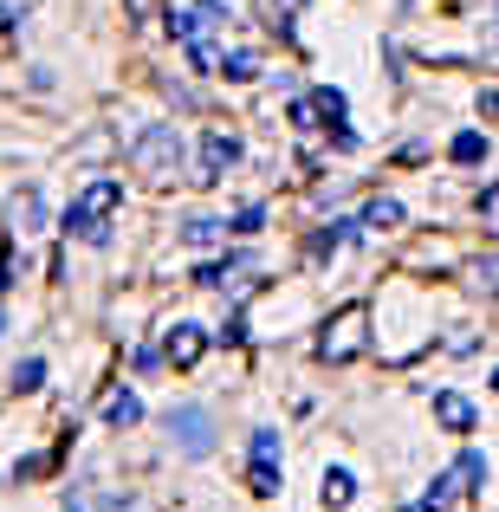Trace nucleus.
<instances>
[{"label": "nucleus", "instance_id": "obj_1", "mask_svg": "<svg viewBox=\"0 0 499 512\" xmlns=\"http://www.w3.org/2000/svg\"><path fill=\"white\" fill-rule=\"evenodd\" d=\"M130 163H137L143 182H175V169L188 163V143L175 124H150L137 130V143H130Z\"/></svg>", "mask_w": 499, "mask_h": 512}, {"label": "nucleus", "instance_id": "obj_2", "mask_svg": "<svg viewBox=\"0 0 499 512\" xmlns=\"http://www.w3.org/2000/svg\"><path fill=\"white\" fill-rule=\"evenodd\" d=\"M117 201H124V188H117V182H91L85 195L65 208V234H72V240H91V247H104V240H111Z\"/></svg>", "mask_w": 499, "mask_h": 512}, {"label": "nucleus", "instance_id": "obj_3", "mask_svg": "<svg viewBox=\"0 0 499 512\" xmlns=\"http://www.w3.org/2000/svg\"><path fill=\"white\" fill-rule=\"evenodd\" d=\"M363 344H370V305H344V312L325 325V338H318V357L350 363V357H363Z\"/></svg>", "mask_w": 499, "mask_h": 512}, {"label": "nucleus", "instance_id": "obj_4", "mask_svg": "<svg viewBox=\"0 0 499 512\" xmlns=\"http://www.w3.org/2000/svg\"><path fill=\"white\" fill-rule=\"evenodd\" d=\"M169 448L188 454V461L214 454V415L201 409V402H182V409H169Z\"/></svg>", "mask_w": 499, "mask_h": 512}, {"label": "nucleus", "instance_id": "obj_5", "mask_svg": "<svg viewBox=\"0 0 499 512\" xmlns=\"http://www.w3.org/2000/svg\"><path fill=\"white\" fill-rule=\"evenodd\" d=\"M234 163H240V137H227V130H208L195 143V182H221Z\"/></svg>", "mask_w": 499, "mask_h": 512}, {"label": "nucleus", "instance_id": "obj_6", "mask_svg": "<svg viewBox=\"0 0 499 512\" xmlns=\"http://www.w3.org/2000/svg\"><path fill=\"white\" fill-rule=\"evenodd\" d=\"M201 350H208V338H201V325H175L169 338H163V357L175 363V370H195V363H201Z\"/></svg>", "mask_w": 499, "mask_h": 512}, {"label": "nucleus", "instance_id": "obj_7", "mask_svg": "<svg viewBox=\"0 0 499 512\" xmlns=\"http://www.w3.org/2000/svg\"><path fill=\"white\" fill-rule=\"evenodd\" d=\"M98 415H104V428H137V422H143V402H137V389H104Z\"/></svg>", "mask_w": 499, "mask_h": 512}, {"label": "nucleus", "instance_id": "obj_8", "mask_svg": "<svg viewBox=\"0 0 499 512\" xmlns=\"http://www.w3.org/2000/svg\"><path fill=\"white\" fill-rule=\"evenodd\" d=\"M435 422H448L454 435H467V428H474V402L454 396V389H441V396H435Z\"/></svg>", "mask_w": 499, "mask_h": 512}, {"label": "nucleus", "instance_id": "obj_9", "mask_svg": "<svg viewBox=\"0 0 499 512\" xmlns=\"http://www.w3.org/2000/svg\"><path fill=\"white\" fill-rule=\"evenodd\" d=\"M13 227H20V234H33V227H46V201H39L33 188H26V195L13 201Z\"/></svg>", "mask_w": 499, "mask_h": 512}, {"label": "nucleus", "instance_id": "obj_10", "mask_svg": "<svg viewBox=\"0 0 499 512\" xmlns=\"http://www.w3.org/2000/svg\"><path fill=\"white\" fill-rule=\"evenodd\" d=\"M247 487L260 493V500H273V493H279V467H273V454H253V474H247Z\"/></svg>", "mask_w": 499, "mask_h": 512}, {"label": "nucleus", "instance_id": "obj_11", "mask_svg": "<svg viewBox=\"0 0 499 512\" xmlns=\"http://www.w3.org/2000/svg\"><path fill=\"white\" fill-rule=\"evenodd\" d=\"M221 234H227V221H214V214H195V221L182 227V240H188V247H214Z\"/></svg>", "mask_w": 499, "mask_h": 512}, {"label": "nucleus", "instance_id": "obj_12", "mask_svg": "<svg viewBox=\"0 0 499 512\" xmlns=\"http://www.w3.org/2000/svg\"><path fill=\"white\" fill-rule=\"evenodd\" d=\"M312 104H318V117H325V124H344V111H350V98H344L337 85H318Z\"/></svg>", "mask_w": 499, "mask_h": 512}, {"label": "nucleus", "instance_id": "obj_13", "mask_svg": "<svg viewBox=\"0 0 499 512\" xmlns=\"http://www.w3.org/2000/svg\"><path fill=\"white\" fill-rule=\"evenodd\" d=\"M350 500H357V487H350V474H344V467H331V474H325V506H331V512H344Z\"/></svg>", "mask_w": 499, "mask_h": 512}, {"label": "nucleus", "instance_id": "obj_14", "mask_svg": "<svg viewBox=\"0 0 499 512\" xmlns=\"http://www.w3.org/2000/svg\"><path fill=\"white\" fill-rule=\"evenodd\" d=\"M480 474H487V454H474V448H467L461 461H454V487H467V493H474V487H480Z\"/></svg>", "mask_w": 499, "mask_h": 512}, {"label": "nucleus", "instance_id": "obj_15", "mask_svg": "<svg viewBox=\"0 0 499 512\" xmlns=\"http://www.w3.org/2000/svg\"><path fill=\"white\" fill-rule=\"evenodd\" d=\"M454 163H487V137H480V130H461V137H454Z\"/></svg>", "mask_w": 499, "mask_h": 512}, {"label": "nucleus", "instance_id": "obj_16", "mask_svg": "<svg viewBox=\"0 0 499 512\" xmlns=\"http://www.w3.org/2000/svg\"><path fill=\"white\" fill-rule=\"evenodd\" d=\"M221 78H260V59L253 52H221Z\"/></svg>", "mask_w": 499, "mask_h": 512}, {"label": "nucleus", "instance_id": "obj_17", "mask_svg": "<svg viewBox=\"0 0 499 512\" xmlns=\"http://www.w3.org/2000/svg\"><path fill=\"white\" fill-rule=\"evenodd\" d=\"M396 221H402V201H389V195L363 208V227H396Z\"/></svg>", "mask_w": 499, "mask_h": 512}, {"label": "nucleus", "instance_id": "obj_18", "mask_svg": "<svg viewBox=\"0 0 499 512\" xmlns=\"http://www.w3.org/2000/svg\"><path fill=\"white\" fill-rule=\"evenodd\" d=\"M305 7H312V0H266V13H273V26H279V33H292V20H299Z\"/></svg>", "mask_w": 499, "mask_h": 512}, {"label": "nucleus", "instance_id": "obj_19", "mask_svg": "<svg viewBox=\"0 0 499 512\" xmlns=\"http://www.w3.org/2000/svg\"><path fill=\"white\" fill-rule=\"evenodd\" d=\"M39 383H46V363H39V357H26L20 370H13V389H39Z\"/></svg>", "mask_w": 499, "mask_h": 512}, {"label": "nucleus", "instance_id": "obj_20", "mask_svg": "<svg viewBox=\"0 0 499 512\" xmlns=\"http://www.w3.org/2000/svg\"><path fill=\"white\" fill-rule=\"evenodd\" d=\"M253 227H266V208H260V201H247V208L234 214V234H253Z\"/></svg>", "mask_w": 499, "mask_h": 512}, {"label": "nucleus", "instance_id": "obj_21", "mask_svg": "<svg viewBox=\"0 0 499 512\" xmlns=\"http://www.w3.org/2000/svg\"><path fill=\"white\" fill-rule=\"evenodd\" d=\"M124 7H130V20H150V13H156V0H124Z\"/></svg>", "mask_w": 499, "mask_h": 512}, {"label": "nucleus", "instance_id": "obj_22", "mask_svg": "<svg viewBox=\"0 0 499 512\" xmlns=\"http://www.w3.org/2000/svg\"><path fill=\"white\" fill-rule=\"evenodd\" d=\"M480 117H499V91H480Z\"/></svg>", "mask_w": 499, "mask_h": 512}, {"label": "nucleus", "instance_id": "obj_23", "mask_svg": "<svg viewBox=\"0 0 499 512\" xmlns=\"http://www.w3.org/2000/svg\"><path fill=\"white\" fill-rule=\"evenodd\" d=\"M493 389H499V370H493Z\"/></svg>", "mask_w": 499, "mask_h": 512}, {"label": "nucleus", "instance_id": "obj_24", "mask_svg": "<svg viewBox=\"0 0 499 512\" xmlns=\"http://www.w3.org/2000/svg\"><path fill=\"white\" fill-rule=\"evenodd\" d=\"M409 512H428V506H409Z\"/></svg>", "mask_w": 499, "mask_h": 512}]
</instances>
